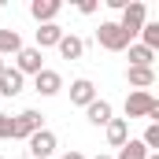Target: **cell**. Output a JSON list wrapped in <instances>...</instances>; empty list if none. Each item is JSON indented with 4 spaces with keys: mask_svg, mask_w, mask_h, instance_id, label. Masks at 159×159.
<instances>
[{
    "mask_svg": "<svg viewBox=\"0 0 159 159\" xmlns=\"http://www.w3.org/2000/svg\"><path fill=\"white\" fill-rule=\"evenodd\" d=\"M41 122H44V115H41V111H34V107H26V111L11 115V141H30L37 129H44Z\"/></svg>",
    "mask_w": 159,
    "mask_h": 159,
    "instance_id": "cell-1",
    "label": "cell"
},
{
    "mask_svg": "<svg viewBox=\"0 0 159 159\" xmlns=\"http://www.w3.org/2000/svg\"><path fill=\"white\" fill-rule=\"evenodd\" d=\"M148 22V7L141 4V0H129L126 7H122V19H119V26H122V34L133 41L137 34H141V26Z\"/></svg>",
    "mask_w": 159,
    "mask_h": 159,
    "instance_id": "cell-2",
    "label": "cell"
},
{
    "mask_svg": "<svg viewBox=\"0 0 159 159\" xmlns=\"http://www.w3.org/2000/svg\"><path fill=\"white\" fill-rule=\"evenodd\" d=\"M152 111H159V100L144 89H133L126 96V119H148Z\"/></svg>",
    "mask_w": 159,
    "mask_h": 159,
    "instance_id": "cell-3",
    "label": "cell"
},
{
    "mask_svg": "<svg viewBox=\"0 0 159 159\" xmlns=\"http://www.w3.org/2000/svg\"><path fill=\"white\" fill-rule=\"evenodd\" d=\"M96 41H100V48H107V52H126L133 41L122 34L119 22H100V30H96Z\"/></svg>",
    "mask_w": 159,
    "mask_h": 159,
    "instance_id": "cell-4",
    "label": "cell"
},
{
    "mask_svg": "<svg viewBox=\"0 0 159 159\" xmlns=\"http://www.w3.org/2000/svg\"><path fill=\"white\" fill-rule=\"evenodd\" d=\"M15 70H19L22 78H26V74H41V70H44V56H41V48H26V44H22V48L15 52Z\"/></svg>",
    "mask_w": 159,
    "mask_h": 159,
    "instance_id": "cell-5",
    "label": "cell"
},
{
    "mask_svg": "<svg viewBox=\"0 0 159 159\" xmlns=\"http://www.w3.org/2000/svg\"><path fill=\"white\" fill-rule=\"evenodd\" d=\"M26 144H30V156H34V159H48L52 152H56V144H59V141H56V133H52V129H37Z\"/></svg>",
    "mask_w": 159,
    "mask_h": 159,
    "instance_id": "cell-6",
    "label": "cell"
},
{
    "mask_svg": "<svg viewBox=\"0 0 159 159\" xmlns=\"http://www.w3.org/2000/svg\"><path fill=\"white\" fill-rule=\"evenodd\" d=\"M96 100V85L89 78H74L70 81V104H78V107H89Z\"/></svg>",
    "mask_w": 159,
    "mask_h": 159,
    "instance_id": "cell-7",
    "label": "cell"
},
{
    "mask_svg": "<svg viewBox=\"0 0 159 159\" xmlns=\"http://www.w3.org/2000/svg\"><path fill=\"white\" fill-rule=\"evenodd\" d=\"M34 89H37L41 96H56L59 89H63V78H59V70H41V74H34Z\"/></svg>",
    "mask_w": 159,
    "mask_h": 159,
    "instance_id": "cell-8",
    "label": "cell"
},
{
    "mask_svg": "<svg viewBox=\"0 0 159 159\" xmlns=\"http://www.w3.org/2000/svg\"><path fill=\"white\" fill-rule=\"evenodd\" d=\"M63 34H67V30H63L59 22H44V26H37V44H34V48H41V52H44V48H56Z\"/></svg>",
    "mask_w": 159,
    "mask_h": 159,
    "instance_id": "cell-9",
    "label": "cell"
},
{
    "mask_svg": "<svg viewBox=\"0 0 159 159\" xmlns=\"http://www.w3.org/2000/svg\"><path fill=\"white\" fill-rule=\"evenodd\" d=\"M59 7H63L59 0H34V4H30V15H34V19H37L41 26H44V22H56Z\"/></svg>",
    "mask_w": 159,
    "mask_h": 159,
    "instance_id": "cell-10",
    "label": "cell"
},
{
    "mask_svg": "<svg viewBox=\"0 0 159 159\" xmlns=\"http://www.w3.org/2000/svg\"><path fill=\"white\" fill-rule=\"evenodd\" d=\"M22 74H19V70H15V67H4V74H0V100H4V96H19V93H22Z\"/></svg>",
    "mask_w": 159,
    "mask_h": 159,
    "instance_id": "cell-11",
    "label": "cell"
},
{
    "mask_svg": "<svg viewBox=\"0 0 159 159\" xmlns=\"http://www.w3.org/2000/svg\"><path fill=\"white\" fill-rule=\"evenodd\" d=\"M56 48H59V56H63V59H81V56H85V41H81L78 34H63Z\"/></svg>",
    "mask_w": 159,
    "mask_h": 159,
    "instance_id": "cell-12",
    "label": "cell"
},
{
    "mask_svg": "<svg viewBox=\"0 0 159 159\" xmlns=\"http://www.w3.org/2000/svg\"><path fill=\"white\" fill-rule=\"evenodd\" d=\"M126 81H129L133 89H144V93H148V89L156 85V70H152V67H129V70H126Z\"/></svg>",
    "mask_w": 159,
    "mask_h": 159,
    "instance_id": "cell-13",
    "label": "cell"
},
{
    "mask_svg": "<svg viewBox=\"0 0 159 159\" xmlns=\"http://www.w3.org/2000/svg\"><path fill=\"white\" fill-rule=\"evenodd\" d=\"M104 129H107V144H111V148H122V144L129 141V122L126 119H111Z\"/></svg>",
    "mask_w": 159,
    "mask_h": 159,
    "instance_id": "cell-14",
    "label": "cell"
},
{
    "mask_svg": "<svg viewBox=\"0 0 159 159\" xmlns=\"http://www.w3.org/2000/svg\"><path fill=\"white\" fill-rule=\"evenodd\" d=\"M85 115H89V122H93V126H107V122L115 119V115H111V104H107V100H93V104L85 107Z\"/></svg>",
    "mask_w": 159,
    "mask_h": 159,
    "instance_id": "cell-15",
    "label": "cell"
},
{
    "mask_svg": "<svg viewBox=\"0 0 159 159\" xmlns=\"http://www.w3.org/2000/svg\"><path fill=\"white\" fill-rule=\"evenodd\" d=\"M19 48H22L19 30H0V59H4V56H15Z\"/></svg>",
    "mask_w": 159,
    "mask_h": 159,
    "instance_id": "cell-16",
    "label": "cell"
},
{
    "mask_svg": "<svg viewBox=\"0 0 159 159\" xmlns=\"http://www.w3.org/2000/svg\"><path fill=\"white\" fill-rule=\"evenodd\" d=\"M156 63V52L144 48V44H129V67H152Z\"/></svg>",
    "mask_w": 159,
    "mask_h": 159,
    "instance_id": "cell-17",
    "label": "cell"
},
{
    "mask_svg": "<svg viewBox=\"0 0 159 159\" xmlns=\"http://www.w3.org/2000/svg\"><path fill=\"white\" fill-rule=\"evenodd\" d=\"M115 159H148V148H144L141 141H126V144L119 148V156H115Z\"/></svg>",
    "mask_w": 159,
    "mask_h": 159,
    "instance_id": "cell-18",
    "label": "cell"
},
{
    "mask_svg": "<svg viewBox=\"0 0 159 159\" xmlns=\"http://www.w3.org/2000/svg\"><path fill=\"white\" fill-rule=\"evenodd\" d=\"M141 44L152 48V52L159 48V22H144V26H141Z\"/></svg>",
    "mask_w": 159,
    "mask_h": 159,
    "instance_id": "cell-19",
    "label": "cell"
},
{
    "mask_svg": "<svg viewBox=\"0 0 159 159\" xmlns=\"http://www.w3.org/2000/svg\"><path fill=\"white\" fill-rule=\"evenodd\" d=\"M4 137H11V115L0 111V141H4Z\"/></svg>",
    "mask_w": 159,
    "mask_h": 159,
    "instance_id": "cell-20",
    "label": "cell"
},
{
    "mask_svg": "<svg viewBox=\"0 0 159 159\" xmlns=\"http://www.w3.org/2000/svg\"><path fill=\"white\" fill-rule=\"evenodd\" d=\"M78 11L81 15H93L96 11V0H78Z\"/></svg>",
    "mask_w": 159,
    "mask_h": 159,
    "instance_id": "cell-21",
    "label": "cell"
},
{
    "mask_svg": "<svg viewBox=\"0 0 159 159\" xmlns=\"http://www.w3.org/2000/svg\"><path fill=\"white\" fill-rule=\"evenodd\" d=\"M104 4H107V7H111V11H122V7H126V4H129V0H104Z\"/></svg>",
    "mask_w": 159,
    "mask_h": 159,
    "instance_id": "cell-22",
    "label": "cell"
},
{
    "mask_svg": "<svg viewBox=\"0 0 159 159\" xmlns=\"http://www.w3.org/2000/svg\"><path fill=\"white\" fill-rule=\"evenodd\" d=\"M59 159H85L81 152H67V156H59Z\"/></svg>",
    "mask_w": 159,
    "mask_h": 159,
    "instance_id": "cell-23",
    "label": "cell"
},
{
    "mask_svg": "<svg viewBox=\"0 0 159 159\" xmlns=\"http://www.w3.org/2000/svg\"><path fill=\"white\" fill-rule=\"evenodd\" d=\"M148 159H159V152H148Z\"/></svg>",
    "mask_w": 159,
    "mask_h": 159,
    "instance_id": "cell-24",
    "label": "cell"
},
{
    "mask_svg": "<svg viewBox=\"0 0 159 159\" xmlns=\"http://www.w3.org/2000/svg\"><path fill=\"white\" fill-rule=\"evenodd\" d=\"M93 159H115V156H93Z\"/></svg>",
    "mask_w": 159,
    "mask_h": 159,
    "instance_id": "cell-25",
    "label": "cell"
},
{
    "mask_svg": "<svg viewBox=\"0 0 159 159\" xmlns=\"http://www.w3.org/2000/svg\"><path fill=\"white\" fill-rule=\"evenodd\" d=\"M4 67H7V63H4V59H0V74H4Z\"/></svg>",
    "mask_w": 159,
    "mask_h": 159,
    "instance_id": "cell-26",
    "label": "cell"
},
{
    "mask_svg": "<svg viewBox=\"0 0 159 159\" xmlns=\"http://www.w3.org/2000/svg\"><path fill=\"white\" fill-rule=\"evenodd\" d=\"M0 4H4V0H0Z\"/></svg>",
    "mask_w": 159,
    "mask_h": 159,
    "instance_id": "cell-27",
    "label": "cell"
},
{
    "mask_svg": "<svg viewBox=\"0 0 159 159\" xmlns=\"http://www.w3.org/2000/svg\"><path fill=\"white\" fill-rule=\"evenodd\" d=\"M0 159H4V156H0Z\"/></svg>",
    "mask_w": 159,
    "mask_h": 159,
    "instance_id": "cell-28",
    "label": "cell"
}]
</instances>
